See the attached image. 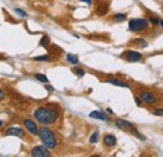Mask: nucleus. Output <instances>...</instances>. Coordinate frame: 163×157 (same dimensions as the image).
Returning <instances> with one entry per match:
<instances>
[{
    "label": "nucleus",
    "instance_id": "12",
    "mask_svg": "<svg viewBox=\"0 0 163 157\" xmlns=\"http://www.w3.org/2000/svg\"><path fill=\"white\" fill-rule=\"evenodd\" d=\"M116 126L118 127V128H123V129H126V128H132L133 126H132V123L131 122H128V121H124V119H116Z\"/></svg>",
    "mask_w": 163,
    "mask_h": 157
},
{
    "label": "nucleus",
    "instance_id": "2",
    "mask_svg": "<svg viewBox=\"0 0 163 157\" xmlns=\"http://www.w3.org/2000/svg\"><path fill=\"white\" fill-rule=\"evenodd\" d=\"M39 138L41 139V142L44 146H47L49 150H53V148L57 147V137L55 133L51 129H49L48 127H41L38 131Z\"/></svg>",
    "mask_w": 163,
    "mask_h": 157
},
{
    "label": "nucleus",
    "instance_id": "19",
    "mask_svg": "<svg viewBox=\"0 0 163 157\" xmlns=\"http://www.w3.org/2000/svg\"><path fill=\"white\" fill-rule=\"evenodd\" d=\"M99 141V132H94V133H92L90 138H89V142L90 143H97Z\"/></svg>",
    "mask_w": 163,
    "mask_h": 157
},
{
    "label": "nucleus",
    "instance_id": "16",
    "mask_svg": "<svg viewBox=\"0 0 163 157\" xmlns=\"http://www.w3.org/2000/svg\"><path fill=\"white\" fill-rule=\"evenodd\" d=\"M133 43L137 44L138 47H141V48H147V45H148V43L145 42L144 39H142V38H137V39H134V40H133Z\"/></svg>",
    "mask_w": 163,
    "mask_h": 157
},
{
    "label": "nucleus",
    "instance_id": "13",
    "mask_svg": "<svg viewBox=\"0 0 163 157\" xmlns=\"http://www.w3.org/2000/svg\"><path fill=\"white\" fill-rule=\"evenodd\" d=\"M108 5L107 4H103V5H99L98 6V9L96 10V14L97 15H99V16H103V15H106L107 14V11H108Z\"/></svg>",
    "mask_w": 163,
    "mask_h": 157
},
{
    "label": "nucleus",
    "instance_id": "30",
    "mask_svg": "<svg viewBox=\"0 0 163 157\" xmlns=\"http://www.w3.org/2000/svg\"><path fill=\"white\" fill-rule=\"evenodd\" d=\"M158 24H161V27L163 28V20H159V23H158Z\"/></svg>",
    "mask_w": 163,
    "mask_h": 157
},
{
    "label": "nucleus",
    "instance_id": "26",
    "mask_svg": "<svg viewBox=\"0 0 163 157\" xmlns=\"http://www.w3.org/2000/svg\"><path fill=\"white\" fill-rule=\"evenodd\" d=\"M149 21H151L152 24H158V23H159V19H157V18H151Z\"/></svg>",
    "mask_w": 163,
    "mask_h": 157
},
{
    "label": "nucleus",
    "instance_id": "14",
    "mask_svg": "<svg viewBox=\"0 0 163 157\" xmlns=\"http://www.w3.org/2000/svg\"><path fill=\"white\" fill-rule=\"evenodd\" d=\"M126 19H127V15L123 14V13H117V14L113 15V20H114L116 23H122V21H124Z\"/></svg>",
    "mask_w": 163,
    "mask_h": 157
},
{
    "label": "nucleus",
    "instance_id": "28",
    "mask_svg": "<svg viewBox=\"0 0 163 157\" xmlns=\"http://www.w3.org/2000/svg\"><path fill=\"white\" fill-rule=\"evenodd\" d=\"M45 89H47V90H49V92H53V90H54V88L51 87L50 84H47V86H45Z\"/></svg>",
    "mask_w": 163,
    "mask_h": 157
},
{
    "label": "nucleus",
    "instance_id": "23",
    "mask_svg": "<svg viewBox=\"0 0 163 157\" xmlns=\"http://www.w3.org/2000/svg\"><path fill=\"white\" fill-rule=\"evenodd\" d=\"M14 11L16 13V14H19V16H27V13H25L24 10H21V9H19V8H16V9H14Z\"/></svg>",
    "mask_w": 163,
    "mask_h": 157
},
{
    "label": "nucleus",
    "instance_id": "5",
    "mask_svg": "<svg viewBox=\"0 0 163 157\" xmlns=\"http://www.w3.org/2000/svg\"><path fill=\"white\" fill-rule=\"evenodd\" d=\"M123 58L128 62H139L142 61L143 55L139 53V52H135V51H127L123 53Z\"/></svg>",
    "mask_w": 163,
    "mask_h": 157
},
{
    "label": "nucleus",
    "instance_id": "3",
    "mask_svg": "<svg viewBox=\"0 0 163 157\" xmlns=\"http://www.w3.org/2000/svg\"><path fill=\"white\" fill-rule=\"evenodd\" d=\"M149 23L148 20L145 19H132L129 20V24H128V29H129L131 31H142V30H145L148 28Z\"/></svg>",
    "mask_w": 163,
    "mask_h": 157
},
{
    "label": "nucleus",
    "instance_id": "15",
    "mask_svg": "<svg viewBox=\"0 0 163 157\" xmlns=\"http://www.w3.org/2000/svg\"><path fill=\"white\" fill-rule=\"evenodd\" d=\"M67 61L69 62V63H72V64H74V65L79 63L78 57L74 55V54H70V53H68V54H67Z\"/></svg>",
    "mask_w": 163,
    "mask_h": 157
},
{
    "label": "nucleus",
    "instance_id": "9",
    "mask_svg": "<svg viewBox=\"0 0 163 157\" xmlns=\"http://www.w3.org/2000/svg\"><path fill=\"white\" fill-rule=\"evenodd\" d=\"M103 143L107 147H113L117 145V138L114 135H106L104 138H103Z\"/></svg>",
    "mask_w": 163,
    "mask_h": 157
},
{
    "label": "nucleus",
    "instance_id": "21",
    "mask_svg": "<svg viewBox=\"0 0 163 157\" xmlns=\"http://www.w3.org/2000/svg\"><path fill=\"white\" fill-rule=\"evenodd\" d=\"M49 59H50L49 55H40V57L34 58V61H37V62H44V61H49Z\"/></svg>",
    "mask_w": 163,
    "mask_h": 157
},
{
    "label": "nucleus",
    "instance_id": "11",
    "mask_svg": "<svg viewBox=\"0 0 163 157\" xmlns=\"http://www.w3.org/2000/svg\"><path fill=\"white\" fill-rule=\"evenodd\" d=\"M89 117L92 118H96V119H100V121H109V117L106 114V113H103L100 111H93L89 113Z\"/></svg>",
    "mask_w": 163,
    "mask_h": 157
},
{
    "label": "nucleus",
    "instance_id": "1",
    "mask_svg": "<svg viewBox=\"0 0 163 157\" xmlns=\"http://www.w3.org/2000/svg\"><path fill=\"white\" fill-rule=\"evenodd\" d=\"M34 117L41 125H53L59 118V111L54 107H39L34 111Z\"/></svg>",
    "mask_w": 163,
    "mask_h": 157
},
{
    "label": "nucleus",
    "instance_id": "31",
    "mask_svg": "<svg viewBox=\"0 0 163 157\" xmlns=\"http://www.w3.org/2000/svg\"><path fill=\"white\" fill-rule=\"evenodd\" d=\"M2 126H3V121H2V119H0V127H2Z\"/></svg>",
    "mask_w": 163,
    "mask_h": 157
},
{
    "label": "nucleus",
    "instance_id": "20",
    "mask_svg": "<svg viewBox=\"0 0 163 157\" xmlns=\"http://www.w3.org/2000/svg\"><path fill=\"white\" fill-rule=\"evenodd\" d=\"M73 72L75 73V76H78L79 78H82V77H84V76H85V72H84L82 68H78V67L74 68V69H73Z\"/></svg>",
    "mask_w": 163,
    "mask_h": 157
},
{
    "label": "nucleus",
    "instance_id": "6",
    "mask_svg": "<svg viewBox=\"0 0 163 157\" xmlns=\"http://www.w3.org/2000/svg\"><path fill=\"white\" fill-rule=\"evenodd\" d=\"M23 123H24V126H25V128H27L31 135H38V126L35 125V122L34 121H31V119H29V118H25L24 121H23Z\"/></svg>",
    "mask_w": 163,
    "mask_h": 157
},
{
    "label": "nucleus",
    "instance_id": "22",
    "mask_svg": "<svg viewBox=\"0 0 163 157\" xmlns=\"http://www.w3.org/2000/svg\"><path fill=\"white\" fill-rule=\"evenodd\" d=\"M131 129H132V133H133V135H134L135 137H138V138H141V139H143V141H144V139H145V137H144L143 135H141V133H139V132H138V131H137V129H134L133 127H132Z\"/></svg>",
    "mask_w": 163,
    "mask_h": 157
},
{
    "label": "nucleus",
    "instance_id": "10",
    "mask_svg": "<svg viewBox=\"0 0 163 157\" xmlns=\"http://www.w3.org/2000/svg\"><path fill=\"white\" fill-rule=\"evenodd\" d=\"M106 82H107V83H109V84L117 86V87H122V88H131V86L128 84V83H126V82H123V80L116 79V78H108V79H106Z\"/></svg>",
    "mask_w": 163,
    "mask_h": 157
},
{
    "label": "nucleus",
    "instance_id": "18",
    "mask_svg": "<svg viewBox=\"0 0 163 157\" xmlns=\"http://www.w3.org/2000/svg\"><path fill=\"white\" fill-rule=\"evenodd\" d=\"M39 45L43 47V48H47L49 45V37L48 35H43V38L40 39V42H39Z\"/></svg>",
    "mask_w": 163,
    "mask_h": 157
},
{
    "label": "nucleus",
    "instance_id": "24",
    "mask_svg": "<svg viewBox=\"0 0 163 157\" xmlns=\"http://www.w3.org/2000/svg\"><path fill=\"white\" fill-rule=\"evenodd\" d=\"M153 114L154 116H163V110H154Z\"/></svg>",
    "mask_w": 163,
    "mask_h": 157
},
{
    "label": "nucleus",
    "instance_id": "8",
    "mask_svg": "<svg viewBox=\"0 0 163 157\" xmlns=\"http://www.w3.org/2000/svg\"><path fill=\"white\" fill-rule=\"evenodd\" d=\"M141 100H142V102H145L148 104H153L154 102H156V97H154V94H152L149 92H142L141 93Z\"/></svg>",
    "mask_w": 163,
    "mask_h": 157
},
{
    "label": "nucleus",
    "instance_id": "4",
    "mask_svg": "<svg viewBox=\"0 0 163 157\" xmlns=\"http://www.w3.org/2000/svg\"><path fill=\"white\" fill-rule=\"evenodd\" d=\"M30 155L33 157H49L50 156V150L44 146V145H40V146H35L30 151Z\"/></svg>",
    "mask_w": 163,
    "mask_h": 157
},
{
    "label": "nucleus",
    "instance_id": "25",
    "mask_svg": "<svg viewBox=\"0 0 163 157\" xmlns=\"http://www.w3.org/2000/svg\"><path fill=\"white\" fill-rule=\"evenodd\" d=\"M134 101H135L137 106H142V100H141V98H138V97H134Z\"/></svg>",
    "mask_w": 163,
    "mask_h": 157
},
{
    "label": "nucleus",
    "instance_id": "7",
    "mask_svg": "<svg viewBox=\"0 0 163 157\" xmlns=\"http://www.w3.org/2000/svg\"><path fill=\"white\" fill-rule=\"evenodd\" d=\"M5 135L6 136H15V137H20V138H23L24 136H25V133H24V131L21 129V128H19V127H10V128H8L6 129V132H5Z\"/></svg>",
    "mask_w": 163,
    "mask_h": 157
},
{
    "label": "nucleus",
    "instance_id": "29",
    "mask_svg": "<svg viewBox=\"0 0 163 157\" xmlns=\"http://www.w3.org/2000/svg\"><path fill=\"white\" fill-rule=\"evenodd\" d=\"M80 2H82V3H87V4H89V5L92 4V0H80Z\"/></svg>",
    "mask_w": 163,
    "mask_h": 157
},
{
    "label": "nucleus",
    "instance_id": "17",
    "mask_svg": "<svg viewBox=\"0 0 163 157\" xmlns=\"http://www.w3.org/2000/svg\"><path fill=\"white\" fill-rule=\"evenodd\" d=\"M34 77H35L39 82H41V83H48V77L44 76V74H41V73H37V74H34Z\"/></svg>",
    "mask_w": 163,
    "mask_h": 157
},
{
    "label": "nucleus",
    "instance_id": "27",
    "mask_svg": "<svg viewBox=\"0 0 163 157\" xmlns=\"http://www.w3.org/2000/svg\"><path fill=\"white\" fill-rule=\"evenodd\" d=\"M4 98H5V92H4L2 88H0V101L4 100Z\"/></svg>",
    "mask_w": 163,
    "mask_h": 157
}]
</instances>
